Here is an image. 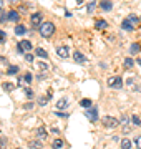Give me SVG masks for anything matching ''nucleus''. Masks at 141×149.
I'll list each match as a JSON object with an SVG mask.
<instances>
[{"label": "nucleus", "mask_w": 141, "mask_h": 149, "mask_svg": "<svg viewBox=\"0 0 141 149\" xmlns=\"http://www.w3.org/2000/svg\"><path fill=\"white\" fill-rule=\"evenodd\" d=\"M38 33H40V37L50 38L55 33V25L52 23V22H43V23L38 27Z\"/></svg>", "instance_id": "obj_1"}, {"label": "nucleus", "mask_w": 141, "mask_h": 149, "mask_svg": "<svg viewBox=\"0 0 141 149\" xmlns=\"http://www.w3.org/2000/svg\"><path fill=\"white\" fill-rule=\"evenodd\" d=\"M101 123H103V126H105V128H108V129L116 128V126L119 124V121L116 119V118H113V116H103Z\"/></svg>", "instance_id": "obj_2"}, {"label": "nucleus", "mask_w": 141, "mask_h": 149, "mask_svg": "<svg viewBox=\"0 0 141 149\" xmlns=\"http://www.w3.org/2000/svg\"><path fill=\"white\" fill-rule=\"evenodd\" d=\"M108 86L110 88H113V90H119L121 86H123V80H121V76H111L108 78Z\"/></svg>", "instance_id": "obj_3"}, {"label": "nucleus", "mask_w": 141, "mask_h": 149, "mask_svg": "<svg viewBox=\"0 0 141 149\" xmlns=\"http://www.w3.org/2000/svg\"><path fill=\"white\" fill-rule=\"evenodd\" d=\"M32 42H28V40H22V42H18V47H17V50L20 52V53H27V52H30L32 50Z\"/></svg>", "instance_id": "obj_4"}, {"label": "nucleus", "mask_w": 141, "mask_h": 149, "mask_svg": "<svg viewBox=\"0 0 141 149\" xmlns=\"http://www.w3.org/2000/svg\"><path fill=\"white\" fill-rule=\"evenodd\" d=\"M85 114H87V118L88 119H90V121H98V109L96 108H88V111L85 113Z\"/></svg>", "instance_id": "obj_5"}, {"label": "nucleus", "mask_w": 141, "mask_h": 149, "mask_svg": "<svg viewBox=\"0 0 141 149\" xmlns=\"http://www.w3.org/2000/svg\"><path fill=\"white\" fill-rule=\"evenodd\" d=\"M98 7L103 12H110V10H113V2H111V0H101Z\"/></svg>", "instance_id": "obj_6"}, {"label": "nucleus", "mask_w": 141, "mask_h": 149, "mask_svg": "<svg viewBox=\"0 0 141 149\" xmlns=\"http://www.w3.org/2000/svg\"><path fill=\"white\" fill-rule=\"evenodd\" d=\"M121 28H123L125 32H133V30H135V25H133V23H131V20L126 17L125 20L121 22Z\"/></svg>", "instance_id": "obj_7"}, {"label": "nucleus", "mask_w": 141, "mask_h": 149, "mask_svg": "<svg viewBox=\"0 0 141 149\" xmlns=\"http://www.w3.org/2000/svg\"><path fill=\"white\" fill-rule=\"evenodd\" d=\"M8 22L18 23V22H20V12H17V10H10V12H8Z\"/></svg>", "instance_id": "obj_8"}, {"label": "nucleus", "mask_w": 141, "mask_h": 149, "mask_svg": "<svg viewBox=\"0 0 141 149\" xmlns=\"http://www.w3.org/2000/svg\"><path fill=\"white\" fill-rule=\"evenodd\" d=\"M30 22H32V25L33 27H40L42 25V13H33L32 17H30Z\"/></svg>", "instance_id": "obj_9"}, {"label": "nucleus", "mask_w": 141, "mask_h": 149, "mask_svg": "<svg viewBox=\"0 0 141 149\" xmlns=\"http://www.w3.org/2000/svg\"><path fill=\"white\" fill-rule=\"evenodd\" d=\"M73 60H75L76 63H80V65H85V63H87V58H85V55L80 53V52H75V53H73Z\"/></svg>", "instance_id": "obj_10"}, {"label": "nucleus", "mask_w": 141, "mask_h": 149, "mask_svg": "<svg viewBox=\"0 0 141 149\" xmlns=\"http://www.w3.org/2000/svg\"><path fill=\"white\" fill-rule=\"evenodd\" d=\"M15 35H18V37H22V35H25L27 33V27L23 25V23H17V27H15Z\"/></svg>", "instance_id": "obj_11"}, {"label": "nucleus", "mask_w": 141, "mask_h": 149, "mask_svg": "<svg viewBox=\"0 0 141 149\" xmlns=\"http://www.w3.org/2000/svg\"><path fill=\"white\" fill-rule=\"evenodd\" d=\"M57 53H58L60 58H66V56H68V48L66 47H58L57 48Z\"/></svg>", "instance_id": "obj_12"}, {"label": "nucleus", "mask_w": 141, "mask_h": 149, "mask_svg": "<svg viewBox=\"0 0 141 149\" xmlns=\"http://www.w3.org/2000/svg\"><path fill=\"white\" fill-rule=\"evenodd\" d=\"M37 136H38L40 139H47V138H48V134H47V129H45L43 126H40V128L37 129Z\"/></svg>", "instance_id": "obj_13"}, {"label": "nucleus", "mask_w": 141, "mask_h": 149, "mask_svg": "<svg viewBox=\"0 0 141 149\" xmlns=\"http://www.w3.org/2000/svg\"><path fill=\"white\" fill-rule=\"evenodd\" d=\"M140 50H141V45H140V43H131V47H130V53H131V55L140 53Z\"/></svg>", "instance_id": "obj_14"}, {"label": "nucleus", "mask_w": 141, "mask_h": 149, "mask_svg": "<svg viewBox=\"0 0 141 149\" xmlns=\"http://www.w3.org/2000/svg\"><path fill=\"white\" fill-rule=\"evenodd\" d=\"M35 55L40 56V58H48V53L45 52L43 48H35Z\"/></svg>", "instance_id": "obj_15"}, {"label": "nucleus", "mask_w": 141, "mask_h": 149, "mask_svg": "<svg viewBox=\"0 0 141 149\" xmlns=\"http://www.w3.org/2000/svg\"><path fill=\"white\" fill-rule=\"evenodd\" d=\"M95 27H96V30H103V28L108 27V23H106V20H96Z\"/></svg>", "instance_id": "obj_16"}, {"label": "nucleus", "mask_w": 141, "mask_h": 149, "mask_svg": "<svg viewBox=\"0 0 141 149\" xmlns=\"http://www.w3.org/2000/svg\"><path fill=\"white\" fill-rule=\"evenodd\" d=\"M5 73L7 74H17V73H18V66H17V65H10V66L7 68Z\"/></svg>", "instance_id": "obj_17"}, {"label": "nucleus", "mask_w": 141, "mask_h": 149, "mask_svg": "<svg viewBox=\"0 0 141 149\" xmlns=\"http://www.w3.org/2000/svg\"><path fill=\"white\" fill-rule=\"evenodd\" d=\"M131 146H133V143H131L128 138H125L121 141V149H131Z\"/></svg>", "instance_id": "obj_18"}, {"label": "nucleus", "mask_w": 141, "mask_h": 149, "mask_svg": "<svg viewBox=\"0 0 141 149\" xmlns=\"http://www.w3.org/2000/svg\"><path fill=\"white\" fill-rule=\"evenodd\" d=\"M80 106L82 108H91L93 106V103H91V100H88V98H85V100H82V101H80Z\"/></svg>", "instance_id": "obj_19"}, {"label": "nucleus", "mask_w": 141, "mask_h": 149, "mask_svg": "<svg viewBox=\"0 0 141 149\" xmlns=\"http://www.w3.org/2000/svg\"><path fill=\"white\" fill-rule=\"evenodd\" d=\"M37 68L42 70V71H47V70H50V65L43 63V61H37Z\"/></svg>", "instance_id": "obj_20"}, {"label": "nucleus", "mask_w": 141, "mask_h": 149, "mask_svg": "<svg viewBox=\"0 0 141 149\" xmlns=\"http://www.w3.org/2000/svg\"><path fill=\"white\" fill-rule=\"evenodd\" d=\"M52 148H53V149H60V148H63V139H55L53 143H52Z\"/></svg>", "instance_id": "obj_21"}, {"label": "nucleus", "mask_w": 141, "mask_h": 149, "mask_svg": "<svg viewBox=\"0 0 141 149\" xmlns=\"http://www.w3.org/2000/svg\"><path fill=\"white\" fill-rule=\"evenodd\" d=\"M2 88H3L5 91H13L15 85H13V83H8V81H5V83H2Z\"/></svg>", "instance_id": "obj_22"}, {"label": "nucleus", "mask_w": 141, "mask_h": 149, "mask_svg": "<svg viewBox=\"0 0 141 149\" xmlns=\"http://www.w3.org/2000/svg\"><path fill=\"white\" fill-rule=\"evenodd\" d=\"M28 146L32 149H35V148H42V141H37V139H33V141H30L28 143Z\"/></svg>", "instance_id": "obj_23"}, {"label": "nucleus", "mask_w": 141, "mask_h": 149, "mask_svg": "<svg viewBox=\"0 0 141 149\" xmlns=\"http://www.w3.org/2000/svg\"><path fill=\"white\" fill-rule=\"evenodd\" d=\"M131 123H133L135 126H141V119H140V116H138V114H133V116H131Z\"/></svg>", "instance_id": "obj_24"}, {"label": "nucleus", "mask_w": 141, "mask_h": 149, "mask_svg": "<svg viewBox=\"0 0 141 149\" xmlns=\"http://www.w3.org/2000/svg\"><path fill=\"white\" fill-rule=\"evenodd\" d=\"M95 5H96V2H95V0H90V3H88V7H87L88 13H91V12L95 10Z\"/></svg>", "instance_id": "obj_25"}, {"label": "nucleus", "mask_w": 141, "mask_h": 149, "mask_svg": "<svg viewBox=\"0 0 141 149\" xmlns=\"http://www.w3.org/2000/svg\"><path fill=\"white\" fill-rule=\"evenodd\" d=\"M66 104H68V101H66V100H60V101L57 103V108H58V109H61V108H66Z\"/></svg>", "instance_id": "obj_26"}, {"label": "nucleus", "mask_w": 141, "mask_h": 149, "mask_svg": "<svg viewBox=\"0 0 141 149\" xmlns=\"http://www.w3.org/2000/svg\"><path fill=\"white\" fill-rule=\"evenodd\" d=\"M0 22H2V23L8 22V12H2V15H0Z\"/></svg>", "instance_id": "obj_27"}, {"label": "nucleus", "mask_w": 141, "mask_h": 149, "mask_svg": "<svg viewBox=\"0 0 141 149\" xmlns=\"http://www.w3.org/2000/svg\"><path fill=\"white\" fill-rule=\"evenodd\" d=\"M47 103H48V98H47V96H40V98H38V104H42V106H45Z\"/></svg>", "instance_id": "obj_28"}, {"label": "nucleus", "mask_w": 141, "mask_h": 149, "mask_svg": "<svg viewBox=\"0 0 141 149\" xmlns=\"http://www.w3.org/2000/svg\"><path fill=\"white\" fill-rule=\"evenodd\" d=\"M133 63H135V61H133V58H125V66H126V68H131V66H133Z\"/></svg>", "instance_id": "obj_29"}, {"label": "nucleus", "mask_w": 141, "mask_h": 149, "mask_svg": "<svg viewBox=\"0 0 141 149\" xmlns=\"http://www.w3.org/2000/svg\"><path fill=\"white\" fill-rule=\"evenodd\" d=\"M128 18H130V20H131V23H133V25H135V23H138V22H140V17H136V15H130V17H128Z\"/></svg>", "instance_id": "obj_30"}, {"label": "nucleus", "mask_w": 141, "mask_h": 149, "mask_svg": "<svg viewBox=\"0 0 141 149\" xmlns=\"http://www.w3.org/2000/svg\"><path fill=\"white\" fill-rule=\"evenodd\" d=\"M5 40H7L5 32H3V30H0V43H5Z\"/></svg>", "instance_id": "obj_31"}, {"label": "nucleus", "mask_w": 141, "mask_h": 149, "mask_svg": "<svg viewBox=\"0 0 141 149\" xmlns=\"http://www.w3.org/2000/svg\"><path fill=\"white\" fill-rule=\"evenodd\" d=\"M23 109H25V111H30V109H33V103H25V104H23Z\"/></svg>", "instance_id": "obj_32"}, {"label": "nucleus", "mask_w": 141, "mask_h": 149, "mask_svg": "<svg viewBox=\"0 0 141 149\" xmlns=\"http://www.w3.org/2000/svg\"><path fill=\"white\" fill-rule=\"evenodd\" d=\"M32 78H33L32 73H27L25 74V83H32Z\"/></svg>", "instance_id": "obj_33"}, {"label": "nucleus", "mask_w": 141, "mask_h": 149, "mask_svg": "<svg viewBox=\"0 0 141 149\" xmlns=\"http://www.w3.org/2000/svg\"><path fill=\"white\" fill-rule=\"evenodd\" d=\"M25 60H27L28 63H32V61H33V56H32L30 53H25Z\"/></svg>", "instance_id": "obj_34"}, {"label": "nucleus", "mask_w": 141, "mask_h": 149, "mask_svg": "<svg viewBox=\"0 0 141 149\" xmlns=\"http://www.w3.org/2000/svg\"><path fill=\"white\" fill-rule=\"evenodd\" d=\"M136 146H138V149H141V136L136 138Z\"/></svg>", "instance_id": "obj_35"}, {"label": "nucleus", "mask_w": 141, "mask_h": 149, "mask_svg": "<svg viewBox=\"0 0 141 149\" xmlns=\"http://www.w3.org/2000/svg\"><path fill=\"white\" fill-rule=\"evenodd\" d=\"M25 95L32 98V96H33V93H32V90H30V88H27V90H25Z\"/></svg>", "instance_id": "obj_36"}, {"label": "nucleus", "mask_w": 141, "mask_h": 149, "mask_svg": "<svg viewBox=\"0 0 141 149\" xmlns=\"http://www.w3.org/2000/svg\"><path fill=\"white\" fill-rule=\"evenodd\" d=\"M7 144V139L5 138H0V146H5Z\"/></svg>", "instance_id": "obj_37"}, {"label": "nucleus", "mask_w": 141, "mask_h": 149, "mask_svg": "<svg viewBox=\"0 0 141 149\" xmlns=\"http://www.w3.org/2000/svg\"><path fill=\"white\" fill-rule=\"evenodd\" d=\"M121 123H123V124H128V118L123 116V118H121Z\"/></svg>", "instance_id": "obj_38"}, {"label": "nucleus", "mask_w": 141, "mask_h": 149, "mask_svg": "<svg viewBox=\"0 0 141 149\" xmlns=\"http://www.w3.org/2000/svg\"><path fill=\"white\" fill-rule=\"evenodd\" d=\"M2 7H3V0H0V10H2Z\"/></svg>", "instance_id": "obj_39"}, {"label": "nucleus", "mask_w": 141, "mask_h": 149, "mask_svg": "<svg viewBox=\"0 0 141 149\" xmlns=\"http://www.w3.org/2000/svg\"><path fill=\"white\" fill-rule=\"evenodd\" d=\"M136 61H138V65H140V66H141V58H138V60H136Z\"/></svg>", "instance_id": "obj_40"}, {"label": "nucleus", "mask_w": 141, "mask_h": 149, "mask_svg": "<svg viewBox=\"0 0 141 149\" xmlns=\"http://www.w3.org/2000/svg\"><path fill=\"white\" fill-rule=\"evenodd\" d=\"M76 2H78V3H82V2H83V0H76Z\"/></svg>", "instance_id": "obj_41"}, {"label": "nucleus", "mask_w": 141, "mask_h": 149, "mask_svg": "<svg viewBox=\"0 0 141 149\" xmlns=\"http://www.w3.org/2000/svg\"><path fill=\"white\" fill-rule=\"evenodd\" d=\"M15 149H22V148H15Z\"/></svg>", "instance_id": "obj_42"}, {"label": "nucleus", "mask_w": 141, "mask_h": 149, "mask_svg": "<svg viewBox=\"0 0 141 149\" xmlns=\"http://www.w3.org/2000/svg\"><path fill=\"white\" fill-rule=\"evenodd\" d=\"M140 22H141V17H140Z\"/></svg>", "instance_id": "obj_43"}]
</instances>
